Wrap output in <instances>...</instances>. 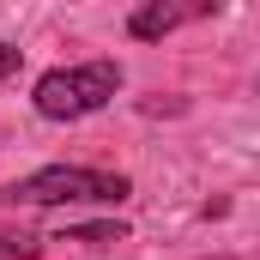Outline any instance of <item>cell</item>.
Returning <instances> with one entry per match:
<instances>
[{"label": "cell", "instance_id": "obj_1", "mask_svg": "<svg viewBox=\"0 0 260 260\" xmlns=\"http://www.w3.org/2000/svg\"><path fill=\"white\" fill-rule=\"evenodd\" d=\"M121 91V61H85V67H55L37 79L30 103L43 121H85L97 115L103 103H115Z\"/></svg>", "mask_w": 260, "mask_h": 260}, {"label": "cell", "instance_id": "obj_3", "mask_svg": "<svg viewBox=\"0 0 260 260\" xmlns=\"http://www.w3.org/2000/svg\"><path fill=\"white\" fill-rule=\"evenodd\" d=\"M206 12H218V6H164V0H151V6H139L127 18V30L139 43H151V37H170L176 24H188V18H206Z\"/></svg>", "mask_w": 260, "mask_h": 260}, {"label": "cell", "instance_id": "obj_4", "mask_svg": "<svg viewBox=\"0 0 260 260\" xmlns=\"http://www.w3.org/2000/svg\"><path fill=\"white\" fill-rule=\"evenodd\" d=\"M43 254V236H30V230H12V224H0V260H37Z\"/></svg>", "mask_w": 260, "mask_h": 260}, {"label": "cell", "instance_id": "obj_5", "mask_svg": "<svg viewBox=\"0 0 260 260\" xmlns=\"http://www.w3.org/2000/svg\"><path fill=\"white\" fill-rule=\"evenodd\" d=\"M73 242H121V224H79Z\"/></svg>", "mask_w": 260, "mask_h": 260}, {"label": "cell", "instance_id": "obj_2", "mask_svg": "<svg viewBox=\"0 0 260 260\" xmlns=\"http://www.w3.org/2000/svg\"><path fill=\"white\" fill-rule=\"evenodd\" d=\"M127 194H133L127 176L85 170V164H49V170L12 182L0 200H6V206H79V200H91V206H121Z\"/></svg>", "mask_w": 260, "mask_h": 260}, {"label": "cell", "instance_id": "obj_6", "mask_svg": "<svg viewBox=\"0 0 260 260\" xmlns=\"http://www.w3.org/2000/svg\"><path fill=\"white\" fill-rule=\"evenodd\" d=\"M18 61H24V49H12V43H0V79H12V73H18Z\"/></svg>", "mask_w": 260, "mask_h": 260}]
</instances>
